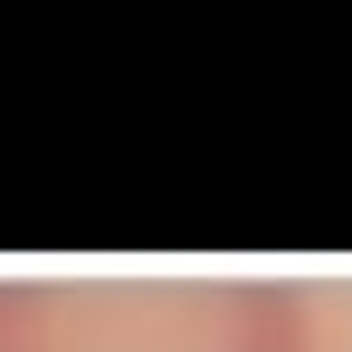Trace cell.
Listing matches in <instances>:
<instances>
[{
	"label": "cell",
	"mask_w": 352,
	"mask_h": 352,
	"mask_svg": "<svg viewBox=\"0 0 352 352\" xmlns=\"http://www.w3.org/2000/svg\"><path fill=\"white\" fill-rule=\"evenodd\" d=\"M0 352H311L269 277H0Z\"/></svg>",
	"instance_id": "1"
}]
</instances>
